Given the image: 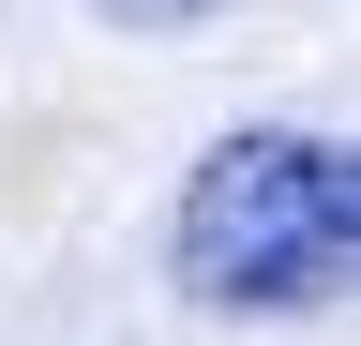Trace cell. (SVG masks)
<instances>
[{"instance_id": "6da1fadb", "label": "cell", "mask_w": 361, "mask_h": 346, "mask_svg": "<svg viewBox=\"0 0 361 346\" xmlns=\"http://www.w3.org/2000/svg\"><path fill=\"white\" fill-rule=\"evenodd\" d=\"M166 256H180V301H226V316H316V301H346V256H361L346 136H316V121L211 136L196 181H180Z\"/></svg>"}]
</instances>
